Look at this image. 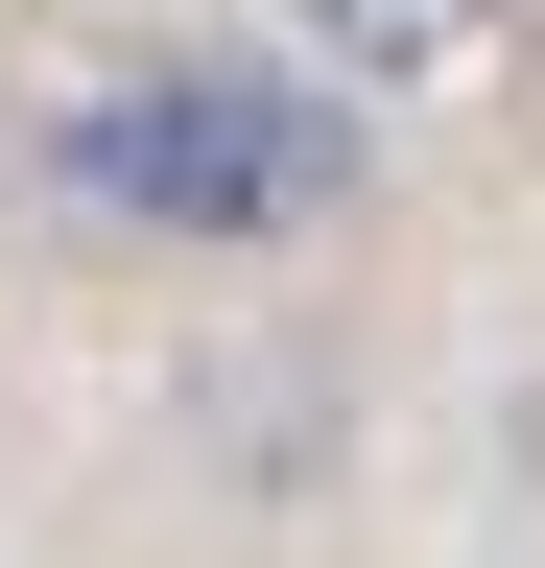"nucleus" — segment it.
<instances>
[{
  "instance_id": "obj_1",
  "label": "nucleus",
  "mask_w": 545,
  "mask_h": 568,
  "mask_svg": "<svg viewBox=\"0 0 545 568\" xmlns=\"http://www.w3.org/2000/svg\"><path fill=\"white\" fill-rule=\"evenodd\" d=\"M72 190L143 213V237H285V213L356 190V119H309L285 71H143V95L72 119Z\"/></svg>"
},
{
  "instance_id": "obj_2",
  "label": "nucleus",
  "mask_w": 545,
  "mask_h": 568,
  "mask_svg": "<svg viewBox=\"0 0 545 568\" xmlns=\"http://www.w3.org/2000/svg\"><path fill=\"white\" fill-rule=\"evenodd\" d=\"M474 0H309V48H356V71H403V48H451Z\"/></svg>"
}]
</instances>
